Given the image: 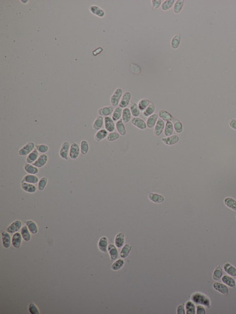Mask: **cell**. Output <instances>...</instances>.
<instances>
[{"mask_svg": "<svg viewBox=\"0 0 236 314\" xmlns=\"http://www.w3.org/2000/svg\"><path fill=\"white\" fill-rule=\"evenodd\" d=\"M24 171H26L28 174H31V175H37L39 171V168L34 166L32 164L27 163L24 166Z\"/></svg>", "mask_w": 236, "mask_h": 314, "instance_id": "31", "label": "cell"}, {"mask_svg": "<svg viewBox=\"0 0 236 314\" xmlns=\"http://www.w3.org/2000/svg\"><path fill=\"white\" fill-rule=\"evenodd\" d=\"M39 152L37 151V150L36 148H35V150L32 152H31L27 156L26 159H25L27 163H28V164H33L37 160V159L39 157Z\"/></svg>", "mask_w": 236, "mask_h": 314, "instance_id": "19", "label": "cell"}, {"mask_svg": "<svg viewBox=\"0 0 236 314\" xmlns=\"http://www.w3.org/2000/svg\"><path fill=\"white\" fill-rule=\"evenodd\" d=\"M224 203L227 207L231 210L236 212V200L230 197H227L225 198Z\"/></svg>", "mask_w": 236, "mask_h": 314, "instance_id": "30", "label": "cell"}, {"mask_svg": "<svg viewBox=\"0 0 236 314\" xmlns=\"http://www.w3.org/2000/svg\"><path fill=\"white\" fill-rule=\"evenodd\" d=\"M22 226V222L20 220H16L11 223L10 226H8L7 231L10 234H14L17 232Z\"/></svg>", "mask_w": 236, "mask_h": 314, "instance_id": "10", "label": "cell"}, {"mask_svg": "<svg viewBox=\"0 0 236 314\" xmlns=\"http://www.w3.org/2000/svg\"><path fill=\"white\" fill-rule=\"evenodd\" d=\"M122 111H123V110L121 107L118 106L116 107L113 114H112V117L114 121H117L120 120V119L122 117Z\"/></svg>", "mask_w": 236, "mask_h": 314, "instance_id": "43", "label": "cell"}, {"mask_svg": "<svg viewBox=\"0 0 236 314\" xmlns=\"http://www.w3.org/2000/svg\"><path fill=\"white\" fill-rule=\"evenodd\" d=\"M174 130V125H173V123L171 121H167L165 126V128H164V130L165 136L167 137L172 136Z\"/></svg>", "mask_w": 236, "mask_h": 314, "instance_id": "38", "label": "cell"}, {"mask_svg": "<svg viewBox=\"0 0 236 314\" xmlns=\"http://www.w3.org/2000/svg\"><path fill=\"white\" fill-rule=\"evenodd\" d=\"M132 249V246L130 244H126L125 245L123 246L122 249H121V253H120V257L124 259L129 255L130 252Z\"/></svg>", "mask_w": 236, "mask_h": 314, "instance_id": "39", "label": "cell"}, {"mask_svg": "<svg viewBox=\"0 0 236 314\" xmlns=\"http://www.w3.org/2000/svg\"><path fill=\"white\" fill-rule=\"evenodd\" d=\"M104 123L105 129L107 131H109L110 133L114 131L116 128V125L112 118L110 117L109 116L105 117L104 118Z\"/></svg>", "mask_w": 236, "mask_h": 314, "instance_id": "8", "label": "cell"}, {"mask_svg": "<svg viewBox=\"0 0 236 314\" xmlns=\"http://www.w3.org/2000/svg\"><path fill=\"white\" fill-rule=\"evenodd\" d=\"M48 179L46 177H41L38 183V189L40 191H43L46 187Z\"/></svg>", "mask_w": 236, "mask_h": 314, "instance_id": "51", "label": "cell"}, {"mask_svg": "<svg viewBox=\"0 0 236 314\" xmlns=\"http://www.w3.org/2000/svg\"><path fill=\"white\" fill-rule=\"evenodd\" d=\"M120 137V134L118 132H111L108 134L107 136V140L109 142H113L116 140L119 139Z\"/></svg>", "mask_w": 236, "mask_h": 314, "instance_id": "52", "label": "cell"}, {"mask_svg": "<svg viewBox=\"0 0 236 314\" xmlns=\"http://www.w3.org/2000/svg\"><path fill=\"white\" fill-rule=\"evenodd\" d=\"M131 123L133 126L136 127L140 130H145L147 128L146 123L144 120L139 117H133L131 120Z\"/></svg>", "mask_w": 236, "mask_h": 314, "instance_id": "13", "label": "cell"}, {"mask_svg": "<svg viewBox=\"0 0 236 314\" xmlns=\"http://www.w3.org/2000/svg\"><path fill=\"white\" fill-rule=\"evenodd\" d=\"M223 276V269L220 265H218L213 272V280H220Z\"/></svg>", "mask_w": 236, "mask_h": 314, "instance_id": "41", "label": "cell"}, {"mask_svg": "<svg viewBox=\"0 0 236 314\" xmlns=\"http://www.w3.org/2000/svg\"><path fill=\"white\" fill-rule=\"evenodd\" d=\"M221 280L225 285L229 286L230 288H234L236 285L234 280L228 275H224L221 278Z\"/></svg>", "mask_w": 236, "mask_h": 314, "instance_id": "37", "label": "cell"}, {"mask_svg": "<svg viewBox=\"0 0 236 314\" xmlns=\"http://www.w3.org/2000/svg\"><path fill=\"white\" fill-rule=\"evenodd\" d=\"M124 243H125V234L122 232H120L116 234L115 239V244L116 246L118 248H121L123 246Z\"/></svg>", "mask_w": 236, "mask_h": 314, "instance_id": "25", "label": "cell"}, {"mask_svg": "<svg viewBox=\"0 0 236 314\" xmlns=\"http://www.w3.org/2000/svg\"><path fill=\"white\" fill-rule=\"evenodd\" d=\"M125 265V261L123 259H118L111 265V269L113 271H118L120 270Z\"/></svg>", "mask_w": 236, "mask_h": 314, "instance_id": "48", "label": "cell"}, {"mask_svg": "<svg viewBox=\"0 0 236 314\" xmlns=\"http://www.w3.org/2000/svg\"><path fill=\"white\" fill-rule=\"evenodd\" d=\"M179 137L178 135H172L167 137H163L162 142L168 146H173L178 143Z\"/></svg>", "mask_w": 236, "mask_h": 314, "instance_id": "12", "label": "cell"}, {"mask_svg": "<svg viewBox=\"0 0 236 314\" xmlns=\"http://www.w3.org/2000/svg\"><path fill=\"white\" fill-rule=\"evenodd\" d=\"M158 114L160 117V119L164 121H171L173 119V116L171 114L165 110H161Z\"/></svg>", "mask_w": 236, "mask_h": 314, "instance_id": "27", "label": "cell"}, {"mask_svg": "<svg viewBox=\"0 0 236 314\" xmlns=\"http://www.w3.org/2000/svg\"><path fill=\"white\" fill-rule=\"evenodd\" d=\"M108 250L109 253L111 261H114L116 260L118 257L119 254H118V249H117L116 246L113 245V244H110L108 246Z\"/></svg>", "mask_w": 236, "mask_h": 314, "instance_id": "20", "label": "cell"}, {"mask_svg": "<svg viewBox=\"0 0 236 314\" xmlns=\"http://www.w3.org/2000/svg\"><path fill=\"white\" fill-rule=\"evenodd\" d=\"M22 236L21 234L19 233H16L15 234L12 236V245L16 248H19L21 243V240H22Z\"/></svg>", "mask_w": 236, "mask_h": 314, "instance_id": "26", "label": "cell"}, {"mask_svg": "<svg viewBox=\"0 0 236 314\" xmlns=\"http://www.w3.org/2000/svg\"><path fill=\"white\" fill-rule=\"evenodd\" d=\"M21 188L24 191L30 193H35L37 190V188L34 184L27 183L24 182L23 180L21 182Z\"/></svg>", "mask_w": 236, "mask_h": 314, "instance_id": "18", "label": "cell"}, {"mask_svg": "<svg viewBox=\"0 0 236 314\" xmlns=\"http://www.w3.org/2000/svg\"><path fill=\"white\" fill-rule=\"evenodd\" d=\"M23 180L25 182L31 184H35L39 183V178L37 176H35V175H31V174H28L25 175L24 177Z\"/></svg>", "mask_w": 236, "mask_h": 314, "instance_id": "35", "label": "cell"}, {"mask_svg": "<svg viewBox=\"0 0 236 314\" xmlns=\"http://www.w3.org/2000/svg\"><path fill=\"white\" fill-rule=\"evenodd\" d=\"M148 198L150 202L155 203H162L165 201V198L163 195L154 192H149Z\"/></svg>", "mask_w": 236, "mask_h": 314, "instance_id": "6", "label": "cell"}, {"mask_svg": "<svg viewBox=\"0 0 236 314\" xmlns=\"http://www.w3.org/2000/svg\"><path fill=\"white\" fill-rule=\"evenodd\" d=\"M90 11L94 16L102 18L105 16V11L102 8L95 5H93L90 7Z\"/></svg>", "mask_w": 236, "mask_h": 314, "instance_id": "15", "label": "cell"}, {"mask_svg": "<svg viewBox=\"0 0 236 314\" xmlns=\"http://www.w3.org/2000/svg\"><path fill=\"white\" fill-rule=\"evenodd\" d=\"M191 299L193 303L201 305L207 308H210L211 306V301L210 298L206 295L200 292H196L193 294L191 297Z\"/></svg>", "mask_w": 236, "mask_h": 314, "instance_id": "1", "label": "cell"}, {"mask_svg": "<svg viewBox=\"0 0 236 314\" xmlns=\"http://www.w3.org/2000/svg\"><path fill=\"white\" fill-rule=\"evenodd\" d=\"M35 149V144L33 142H29L25 144L18 151V154L21 156H28Z\"/></svg>", "mask_w": 236, "mask_h": 314, "instance_id": "3", "label": "cell"}, {"mask_svg": "<svg viewBox=\"0 0 236 314\" xmlns=\"http://www.w3.org/2000/svg\"><path fill=\"white\" fill-rule=\"evenodd\" d=\"M108 135V131L106 129H100L98 130L95 136V139L96 142H100L102 141L104 139L107 138Z\"/></svg>", "mask_w": 236, "mask_h": 314, "instance_id": "23", "label": "cell"}, {"mask_svg": "<svg viewBox=\"0 0 236 314\" xmlns=\"http://www.w3.org/2000/svg\"><path fill=\"white\" fill-rule=\"evenodd\" d=\"M130 110L132 113V115L134 117H138L140 115V110L139 109L138 104L136 103H131L130 105Z\"/></svg>", "mask_w": 236, "mask_h": 314, "instance_id": "45", "label": "cell"}, {"mask_svg": "<svg viewBox=\"0 0 236 314\" xmlns=\"http://www.w3.org/2000/svg\"><path fill=\"white\" fill-rule=\"evenodd\" d=\"M155 110V104L153 103H150L149 106L144 110L143 114L145 117H149L150 116L154 114Z\"/></svg>", "mask_w": 236, "mask_h": 314, "instance_id": "47", "label": "cell"}, {"mask_svg": "<svg viewBox=\"0 0 236 314\" xmlns=\"http://www.w3.org/2000/svg\"><path fill=\"white\" fill-rule=\"evenodd\" d=\"M185 311H186V314H196V306H195L194 303H193L192 301H187L185 303Z\"/></svg>", "mask_w": 236, "mask_h": 314, "instance_id": "36", "label": "cell"}, {"mask_svg": "<svg viewBox=\"0 0 236 314\" xmlns=\"http://www.w3.org/2000/svg\"><path fill=\"white\" fill-rule=\"evenodd\" d=\"M116 129L118 131V133L122 136H124L127 134V130L125 126L124 125V123L122 119L116 121Z\"/></svg>", "mask_w": 236, "mask_h": 314, "instance_id": "22", "label": "cell"}, {"mask_svg": "<svg viewBox=\"0 0 236 314\" xmlns=\"http://www.w3.org/2000/svg\"><path fill=\"white\" fill-rule=\"evenodd\" d=\"M102 51H103V50H102V48H98L97 49H96L95 51H93V56H97V55H98L99 53H100Z\"/></svg>", "mask_w": 236, "mask_h": 314, "instance_id": "59", "label": "cell"}, {"mask_svg": "<svg viewBox=\"0 0 236 314\" xmlns=\"http://www.w3.org/2000/svg\"><path fill=\"white\" fill-rule=\"evenodd\" d=\"M25 224L31 234H35L38 232V227L33 221L27 220L25 221Z\"/></svg>", "mask_w": 236, "mask_h": 314, "instance_id": "33", "label": "cell"}, {"mask_svg": "<svg viewBox=\"0 0 236 314\" xmlns=\"http://www.w3.org/2000/svg\"><path fill=\"white\" fill-rule=\"evenodd\" d=\"M177 314H185L184 305L183 304H180V305H179L177 307Z\"/></svg>", "mask_w": 236, "mask_h": 314, "instance_id": "56", "label": "cell"}, {"mask_svg": "<svg viewBox=\"0 0 236 314\" xmlns=\"http://www.w3.org/2000/svg\"><path fill=\"white\" fill-rule=\"evenodd\" d=\"M229 126L231 129L236 130V119H230L229 120Z\"/></svg>", "mask_w": 236, "mask_h": 314, "instance_id": "58", "label": "cell"}, {"mask_svg": "<svg viewBox=\"0 0 236 314\" xmlns=\"http://www.w3.org/2000/svg\"><path fill=\"white\" fill-rule=\"evenodd\" d=\"M29 312L31 314H39V310L34 303H30L29 306Z\"/></svg>", "mask_w": 236, "mask_h": 314, "instance_id": "54", "label": "cell"}, {"mask_svg": "<svg viewBox=\"0 0 236 314\" xmlns=\"http://www.w3.org/2000/svg\"><path fill=\"white\" fill-rule=\"evenodd\" d=\"M131 96H132V95L130 92H127L124 93L122 98H121V102L119 103V106L123 109L127 108L130 103Z\"/></svg>", "mask_w": 236, "mask_h": 314, "instance_id": "7", "label": "cell"}, {"mask_svg": "<svg viewBox=\"0 0 236 314\" xmlns=\"http://www.w3.org/2000/svg\"><path fill=\"white\" fill-rule=\"evenodd\" d=\"M123 90L121 88H117L110 97V102L113 107H118L121 102L123 96Z\"/></svg>", "mask_w": 236, "mask_h": 314, "instance_id": "2", "label": "cell"}, {"mask_svg": "<svg viewBox=\"0 0 236 314\" xmlns=\"http://www.w3.org/2000/svg\"><path fill=\"white\" fill-rule=\"evenodd\" d=\"M184 4V1L183 0H178L176 1L174 5L173 6V12L175 14H179L182 11Z\"/></svg>", "mask_w": 236, "mask_h": 314, "instance_id": "40", "label": "cell"}, {"mask_svg": "<svg viewBox=\"0 0 236 314\" xmlns=\"http://www.w3.org/2000/svg\"><path fill=\"white\" fill-rule=\"evenodd\" d=\"M98 248L100 250V251L104 253L107 252L108 244V239L106 236H103L100 238V239L99 240Z\"/></svg>", "mask_w": 236, "mask_h": 314, "instance_id": "21", "label": "cell"}, {"mask_svg": "<svg viewBox=\"0 0 236 314\" xmlns=\"http://www.w3.org/2000/svg\"><path fill=\"white\" fill-rule=\"evenodd\" d=\"M104 119L103 116H98L96 117V120L93 122V129L95 130H99L101 129L102 126L104 125Z\"/></svg>", "mask_w": 236, "mask_h": 314, "instance_id": "28", "label": "cell"}, {"mask_svg": "<svg viewBox=\"0 0 236 314\" xmlns=\"http://www.w3.org/2000/svg\"><path fill=\"white\" fill-rule=\"evenodd\" d=\"M70 148V144L68 142H64L62 144V146L59 150V156L62 159L64 160L68 159Z\"/></svg>", "mask_w": 236, "mask_h": 314, "instance_id": "5", "label": "cell"}, {"mask_svg": "<svg viewBox=\"0 0 236 314\" xmlns=\"http://www.w3.org/2000/svg\"><path fill=\"white\" fill-rule=\"evenodd\" d=\"M175 1L174 0H165L162 3L161 9L163 11H168L173 7Z\"/></svg>", "mask_w": 236, "mask_h": 314, "instance_id": "42", "label": "cell"}, {"mask_svg": "<svg viewBox=\"0 0 236 314\" xmlns=\"http://www.w3.org/2000/svg\"><path fill=\"white\" fill-rule=\"evenodd\" d=\"M132 118V113L131 112V110L129 108H125L122 111V120H123V123H127L129 122Z\"/></svg>", "mask_w": 236, "mask_h": 314, "instance_id": "29", "label": "cell"}, {"mask_svg": "<svg viewBox=\"0 0 236 314\" xmlns=\"http://www.w3.org/2000/svg\"><path fill=\"white\" fill-rule=\"evenodd\" d=\"M114 110H115L114 107L112 106H106V107H103L99 109L98 113L99 116L106 117V116H109L111 114H113Z\"/></svg>", "mask_w": 236, "mask_h": 314, "instance_id": "16", "label": "cell"}, {"mask_svg": "<svg viewBox=\"0 0 236 314\" xmlns=\"http://www.w3.org/2000/svg\"><path fill=\"white\" fill-rule=\"evenodd\" d=\"M80 148H81V154L86 155L89 150V145L87 141L85 140H83L81 142Z\"/></svg>", "mask_w": 236, "mask_h": 314, "instance_id": "49", "label": "cell"}, {"mask_svg": "<svg viewBox=\"0 0 236 314\" xmlns=\"http://www.w3.org/2000/svg\"><path fill=\"white\" fill-rule=\"evenodd\" d=\"M29 228L27 226H24L21 230V234L24 240L29 242L31 239V234L29 231Z\"/></svg>", "mask_w": 236, "mask_h": 314, "instance_id": "44", "label": "cell"}, {"mask_svg": "<svg viewBox=\"0 0 236 314\" xmlns=\"http://www.w3.org/2000/svg\"><path fill=\"white\" fill-rule=\"evenodd\" d=\"M196 314H206V309L203 305H198L197 307V311H196Z\"/></svg>", "mask_w": 236, "mask_h": 314, "instance_id": "57", "label": "cell"}, {"mask_svg": "<svg viewBox=\"0 0 236 314\" xmlns=\"http://www.w3.org/2000/svg\"><path fill=\"white\" fill-rule=\"evenodd\" d=\"M47 162H48V156L46 154H41L39 156L37 160H36L33 165L38 168H41L45 166Z\"/></svg>", "mask_w": 236, "mask_h": 314, "instance_id": "14", "label": "cell"}, {"mask_svg": "<svg viewBox=\"0 0 236 314\" xmlns=\"http://www.w3.org/2000/svg\"><path fill=\"white\" fill-rule=\"evenodd\" d=\"M213 288L214 289V290H215L216 291L219 292L220 294H221L224 295H227L229 294V289H228L227 286L225 285L220 283V282H214L213 284Z\"/></svg>", "mask_w": 236, "mask_h": 314, "instance_id": "11", "label": "cell"}, {"mask_svg": "<svg viewBox=\"0 0 236 314\" xmlns=\"http://www.w3.org/2000/svg\"><path fill=\"white\" fill-rule=\"evenodd\" d=\"M223 269L227 274L232 276H236V269L234 266H233L230 263H225L223 265Z\"/></svg>", "mask_w": 236, "mask_h": 314, "instance_id": "34", "label": "cell"}, {"mask_svg": "<svg viewBox=\"0 0 236 314\" xmlns=\"http://www.w3.org/2000/svg\"><path fill=\"white\" fill-rule=\"evenodd\" d=\"M174 128L176 133H181L182 131H183V126L182 123L178 120V119H175L174 120Z\"/></svg>", "mask_w": 236, "mask_h": 314, "instance_id": "50", "label": "cell"}, {"mask_svg": "<svg viewBox=\"0 0 236 314\" xmlns=\"http://www.w3.org/2000/svg\"></svg>", "mask_w": 236, "mask_h": 314, "instance_id": "60", "label": "cell"}, {"mask_svg": "<svg viewBox=\"0 0 236 314\" xmlns=\"http://www.w3.org/2000/svg\"><path fill=\"white\" fill-rule=\"evenodd\" d=\"M81 153V148L77 143H73L70 145L69 157L72 160H75L78 158Z\"/></svg>", "mask_w": 236, "mask_h": 314, "instance_id": "4", "label": "cell"}, {"mask_svg": "<svg viewBox=\"0 0 236 314\" xmlns=\"http://www.w3.org/2000/svg\"><path fill=\"white\" fill-rule=\"evenodd\" d=\"M158 120V114L156 113H154L149 116L146 122L147 127L149 129H152V127H155Z\"/></svg>", "mask_w": 236, "mask_h": 314, "instance_id": "24", "label": "cell"}, {"mask_svg": "<svg viewBox=\"0 0 236 314\" xmlns=\"http://www.w3.org/2000/svg\"><path fill=\"white\" fill-rule=\"evenodd\" d=\"M35 148L37 150V151L39 152V153H41L42 154H44L46 153V152H47L49 150V148L47 145H46V144H38L35 146Z\"/></svg>", "mask_w": 236, "mask_h": 314, "instance_id": "53", "label": "cell"}, {"mask_svg": "<svg viewBox=\"0 0 236 314\" xmlns=\"http://www.w3.org/2000/svg\"><path fill=\"white\" fill-rule=\"evenodd\" d=\"M150 103V102L148 99L143 98V99L140 100L138 102V104L139 109L140 110V111H144V110L149 106Z\"/></svg>", "mask_w": 236, "mask_h": 314, "instance_id": "46", "label": "cell"}, {"mask_svg": "<svg viewBox=\"0 0 236 314\" xmlns=\"http://www.w3.org/2000/svg\"><path fill=\"white\" fill-rule=\"evenodd\" d=\"M1 236L4 247L5 248H10L11 246V243H12V240H11V236L8 234V232L6 231L2 232Z\"/></svg>", "mask_w": 236, "mask_h": 314, "instance_id": "17", "label": "cell"}, {"mask_svg": "<svg viewBox=\"0 0 236 314\" xmlns=\"http://www.w3.org/2000/svg\"><path fill=\"white\" fill-rule=\"evenodd\" d=\"M152 8L154 9H158L162 5L161 0H152L151 1Z\"/></svg>", "mask_w": 236, "mask_h": 314, "instance_id": "55", "label": "cell"}, {"mask_svg": "<svg viewBox=\"0 0 236 314\" xmlns=\"http://www.w3.org/2000/svg\"><path fill=\"white\" fill-rule=\"evenodd\" d=\"M165 124L164 123V121L162 120L161 119H158L156 123L155 126L154 127V133L156 136H160L161 135L162 133L164 130Z\"/></svg>", "mask_w": 236, "mask_h": 314, "instance_id": "9", "label": "cell"}, {"mask_svg": "<svg viewBox=\"0 0 236 314\" xmlns=\"http://www.w3.org/2000/svg\"><path fill=\"white\" fill-rule=\"evenodd\" d=\"M181 35L175 34L172 38L171 42V46L173 49L176 50L179 47L181 44Z\"/></svg>", "mask_w": 236, "mask_h": 314, "instance_id": "32", "label": "cell"}]
</instances>
